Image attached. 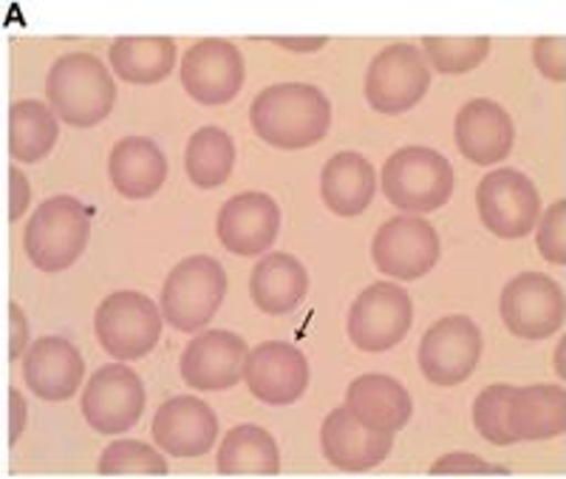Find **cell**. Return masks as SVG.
<instances>
[{"instance_id":"cell-1","label":"cell","mask_w":566,"mask_h":479,"mask_svg":"<svg viewBox=\"0 0 566 479\" xmlns=\"http://www.w3.org/2000/svg\"><path fill=\"white\" fill-rule=\"evenodd\" d=\"M250 123L272 148L303 150L326 139L332 128V103L317 85L277 83L258 94L250 108Z\"/></svg>"},{"instance_id":"cell-2","label":"cell","mask_w":566,"mask_h":479,"mask_svg":"<svg viewBox=\"0 0 566 479\" xmlns=\"http://www.w3.org/2000/svg\"><path fill=\"white\" fill-rule=\"evenodd\" d=\"M49 105L71 128H94L116 105V85L97 54H63L45 83Z\"/></svg>"},{"instance_id":"cell-3","label":"cell","mask_w":566,"mask_h":479,"mask_svg":"<svg viewBox=\"0 0 566 479\" xmlns=\"http://www.w3.org/2000/svg\"><path fill=\"white\" fill-rule=\"evenodd\" d=\"M91 239V208L77 196H52L32 214L23 233L27 256L40 272H63L77 264Z\"/></svg>"},{"instance_id":"cell-4","label":"cell","mask_w":566,"mask_h":479,"mask_svg":"<svg viewBox=\"0 0 566 479\" xmlns=\"http://www.w3.org/2000/svg\"><path fill=\"white\" fill-rule=\"evenodd\" d=\"M380 176L386 199L406 214H433L444 208L457 185L451 163L439 150L424 145L394 150Z\"/></svg>"},{"instance_id":"cell-5","label":"cell","mask_w":566,"mask_h":479,"mask_svg":"<svg viewBox=\"0 0 566 479\" xmlns=\"http://www.w3.org/2000/svg\"><path fill=\"white\" fill-rule=\"evenodd\" d=\"M227 295V272L210 256H190L168 272L159 310L174 330L199 332L210 324Z\"/></svg>"},{"instance_id":"cell-6","label":"cell","mask_w":566,"mask_h":479,"mask_svg":"<svg viewBox=\"0 0 566 479\" xmlns=\"http://www.w3.org/2000/svg\"><path fill=\"white\" fill-rule=\"evenodd\" d=\"M428 88H431V65L422 49L411 43L386 45L371 60L363 83L366 103L386 117L411 111L413 105L422 103Z\"/></svg>"},{"instance_id":"cell-7","label":"cell","mask_w":566,"mask_h":479,"mask_svg":"<svg viewBox=\"0 0 566 479\" xmlns=\"http://www.w3.org/2000/svg\"><path fill=\"white\" fill-rule=\"evenodd\" d=\"M161 310L145 292L119 290L99 304L94 330L114 361H139L150 355L161 337Z\"/></svg>"},{"instance_id":"cell-8","label":"cell","mask_w":566,"mask_h":479,"mask_svg":"<svg viewBox=\"0 0 566 479\" xmlns=\"http://www.w3.org/2000/svg\"><path fill=\"white\" fill-rule=\"evenodd\" d=\"M413 324V301L406 287L377 281L348 310V337L360 352H388L406 341Z\"/></svg>"},{"instance_id":"cell-9","label":"cell","mask_w":566,"mask_h":479,"mask_svg":"<svg viewBox=\"0 0 566 479\" xmlns=\"http://www.w3.org/2000/svg\"><path fill=\"white\" fill-rule=\"evenodd\" d=\"M499 315L522 341H547L566 321V295L547 272H522L502 290Z\"/></svg>"},{"instance_id":"cell-10","label":"cell","mask_w":566,"mask_h":479,"mask_svg":"<svg viewBox=\"0 0 566 479\" xmlns=\"http://www.w3.org/2000/svg\"><path fill=\"white\" fill-rule=\"evenodd\" d=\"M479 219L499 239H524L541 219V196L527 174L499 168L479 181Z\"/></svg>"},{"instance_id":"cell-11","label":"cell","mask_w":566,"mask_h":479,"mask_svg":"<svg viewBox=\"0 0 566 479\" xmlns=\"http://www.w3.org/2000/svg\"><path fill=\"white\" fill-rule=\"evenodd\" d=\"M442 256V241L431 221L417 214H399L377 230L371 241L374 267L388 279L413 281L422 279Z\"/></svg>"},{"instance_id":"cell-12","label":"cell","mask_w":566,"mask_h":479,"mask_svg":"<svg viewBox=\"0 0 566 479\" xmlns=\"http://www.w3.org/2000/svg\"><path fill=\"white\" fill-rule=\"evenodd\" d=\"M482 330L468 315H444L424 332L419 344V369L433 386H459L482 361Z\"/></svg>"},{"instance_id":"cell-13","label":"cell","mask_w":566,"mask_h":479,"mask_svg":"<svg viewBox=\"0 0 566 479\" xmlns=\"http://www.w3.org/2000/svg\"><path fill=\"white\" fill-rule=\"evenodd\" d=\"M83 417L99 435H123L145 412V383L123 361L94 372L83 392Z\"/></svg>"},{"instance_id":"cell-14","label":"cell","mask_w":566,"mask_h":479,"mask_svg":"<svg viewBox=\"0 0 566 479\" xmlns=\"http://www.w3.org/2000/svg\"><path fill=\"white\" fill-rule=\"evenodd\" d=\"M244 77V58L230 40H199L181 60V85L199 105H227L239 97Z\"/></svg>"},{"instance_id":"cell-15","label":"cell","mask_w":566,"mask_h":479,"mask_svg":"<svg viewBox=\"0 0 566 479\" xmlns=\"http://www.w3.org/2000/svg\"><path fill=\"white\" fill-rule=\"evenodd\" d=\"M244 383L250 395L266 406H292L306 395L310 361L286 341H264L247 355Z\"/></svg>"},{"instance_id":"cell-16","label":"cell","mask_w":566,"mask_h":479,"mask_svg":"<svg viewBox=\"0 0 566 479\" xmlns=\"http://www.w3.org/2000/svg\"><path fill=\"white\" fill-rule=\"evenodd\" d=\"M250 346L230 330H207L185 346L179 361L181 381L199 392H224L244 381Z\"/></svg>"},{"instance_id":"cell-17","label":"cell","mask_w":566,"mask_h":479,"mask_svg":"<svg viewBox=\"0 0 566 479\" xmlns=\"http://www.w3.org/2000/svg\"><path fill=\"white\" fill-rule=\"evenodd\" d=\"M216 233L235 256H261L281 233V208L266 194H239L219 210Z\"/></svg>"},{"instance_id":"cell-18","label":"cell","mask_w":566,"mask_h":479,"mask_svg":"<svg viewBox=\"0 0 566 479\" xmlns=\"http://www.w3.org/2000/svg\"><path fill=\"white\" fill-rule=\"evenodd\" d=\"M219 417L199 397H170L154 417V442L170 457H201L216 446Z\"/></svg>"},{"instance_id":"cell-19","label":"cell","mask_w":566,"mask_h":479,"mask_svg":"<svg viewBox=\"0 0 566 479\" xmlns=\"http://www.w3.org/2000/svg\"><path fill=\"white\" fill-rule=\"evenodd\" d=\"M459 154L473 165H495L507 159L515 143V125L495 100L479 97L462 105L453 123Z\"/></svg>"},{"instance_id":"cell-20","label":"cell","mask_w":566,"mask_h":479,"mask_svg":"<svg viewBox=\"0 0 566 479\" xmlns=\"http://www.w3.org/2000/svg\"><path fill=\"white\" fill-rule=\"evenodd\" d=\"M321 448L323 457L337 471L366 473L380 466L382 460H388L394 448V435L366 428L346 406H340L323 420Z\"/></svg>"},{"instance_id":"cell-21","label":"cell","mask_w":566,"mask_h":479,"mask_svg":"<svg viewBox=\"0 0 566 479\" xmlns=\"http://www.w3.org/2000/svg\"><path fill=\"white\" fill-rule=\"evenodd\" d=\"M85 375V361L80 350L63 335H45L29 346L23 357V377L34 397L49 403H63L77 395Z\"/></svg>"},{"instance_id":"cell-22","label":"cell","mask_w":566,"mask_h":479,"mask_svg":"<svg viewBox=\"0 0 566 479\" xmlns=\"http://www.w3.org/2000/svg\"><path fill=\"white\" fill-rule=\"evenodd\" d=\"M343 406L352 412L366 428L382 431V435H397L408 426L413 415V400L408 389L391 375H360L348 383L346 403Z\"/></svg>"},{"instance_id":"cell-23","label":"cell","mask_w":566,"mask_h":479,"mask_svg":"<svg viewBox=\"0 0 566 479\" xmlns=\"http://www.w3.org/2000/svg\"><path fill=\"white\" fill-rule=\"evenodd\" d=\"M108 176L125 199H150L168 181V159L148 136H125L111 150Z\"/></svg>"},{"instance_id":"cell-24","label":"cell","mask_w":566,"mask_h":479,"mask_svg":"<svg viewBox=\"0 0 566 479\" xmlns=\"http://www.w3.org/2000/svg\"><path fill=\"white\" fill-rule=\"evenodd\" d=\"M323 205L335 216L354 219L366 214L377 196V174L374 165L357 150H343L323 165L321 174Z\"/></svg>"},{"instance_id":"cell-25","label":"cell","mask_w":566,"mask_h":479,"mask_svg":"<svg viewBox=\"0 0 566 479\" xmlns=\"http://www.w3.org/2000/svg\"><path fill=\"white\" fill-rule=\"evenodd\" d=\"M515 440H553L566 431V389L555 383L515 386L507 412Z\"/></svg>"},{"instance_id":"cell-26","label":"cell","mask_w":566,"mask_h":479,"mask_svg":"<svg viewBox=\"0 0 566 479\" xmlns=\"http://www.w3.org/2000/svg\"><path fill=\"white\" fill-rule=\"evenodd\" d=\"M310 292V272L295 256L270 253L250 275L252 304L266 315H290Z\"/></svg>"},{"instance_id":"cell-27","label":"cell","mask_w":566,"mask_h":479,"mask_svg":"<svg viewBox=\"0 0 566 479\" xmlns=\"http://www.w3.org/2000/svg\"><path fill=\"white\" fill-rule=\"evenodd\" d=\"M281 451L275 437L261 426H235L227 431L219 448L221 477H277Z\"/></svg>"},{"instance_id":"cell-28","label":"cell","mask_w":566,"mask_h":479,"mask_svg":"<svg viewBox=\"0 0 566 479\" xmlns=\"http://www.w3.org/2000/svg\"><path fill=\"white\" fill-rule=\"evenodd\" d=\"M116 77L134 85H156L174 72L176 43L170 38H116L108 49Z\"/></svg>"},{"instance_id":"cell-29","label":"cell","mask_w":566,"mask_h":479,"mask_svg":"<svg viewBox=\"0 0 566 479\" xmlns=\"http://www.w3.org/2000/svg\"><path fill=\"white\" fill-rule=\"evenodd\" d=\"M60 125L52 105L18 100L9 108V154L14 163H40L57 145Z\"/></svg>"},{"instance_id":"cell-30","label":"cell","mask_w":566,"mask_h":479,"mask_svg":"<svg viewBox=\"0 0 566 479\" xmlns=\"http://www.w3.org/2000/svg\"><path fill=\"white\" fill-rule=\"evenodd\" d=\"M235 168V143L227 131L205 125L190 136L185 150V170L199 188H219Z\"/></svg>"},{"instance_id":"cell-31","label":"cell","mask_w":566,"mask_h":479,"mask_svg":"<svg viewBox=\"0 0 566 479\" xmlns=\"http://www.w3.org/2000/svg\"><path fill=\"white\" fill-rule=\"evenodd\" d=\"M99 477H168V462L154 446L139 440H116L99 457Z\"/></svg>"},{"instance_id":"cell-32","label":"cell","mask_w":566,"mask_h":479,"mask_svg":"<svg viewBox=\"0 0 566 479\" xmlns=\"http://www.w3.org/2000/svg\"><path fill=\"white\" fill-rule=\"evenodd\" d=\"M422 52L433 72L464 74L488 60L490 38H422Z\"/></svg>"},{"instance_id":"cell-33","label":"cell","mask_w":566,"mask_h":479,"mask_svg":"<svg viewBox=\"0 0 566 479\" xmlns=\"http://www.w3.org/2000/svg\"><path fill=\"white\" fill-rule=\"evenodd\" d=\"M513 392L515 386H510V383H495V386H488L476 397V403H473V426L493 446H513V442H518L507 420Z\"/></svg>"},{"instance_id":"cell-34","label":"cell","mask_w":566,"mask_h":479,"mask_svg":"<svg viewBox=\"0 0 566 479\" xmlns=\"http://www.w3.org/2000/svg\"><path fill=\"white\" fill-rule=\"evenodd\" d=\"M541 259L547 264L566 267V199L553 201L547 214L538 219V236H535Z\"/></svg>"},{"instance_id":"cell-35","label":"cell","mask_w":566,"mask_h":479,"mask_svg":"<svg viewBox=\"0 0 566 479\" xmlns=\"http://www.w3.org/2000/svg\"><path fill=\"white\" fill-rule=\"evenodd\" d=\"M428 477H510V468L482 460L476 454L453 451L439 457L428 468Z\"/></svg>"},{"instance_id":"cell-36","label":"cell","mask_w":566,"mask_h":479,"mask_svg":"<svg viewBox=\"0 0 566 479\" xmlns=\"http://www.w3.org/2000/svg\"><path fill=\"white\" fill-rule=\"evenodd\" d=\"M538 72L553 83H566V38H538L533 43Z\"/></svg>"},{"instance_id":"cell-37","label":"cell","mask_w":566,"mask_h":479,"mask_svg":"<svg viewBox=\"0 0 566 479\" xmlns=\"http://www.w3.org/2000/svg\"><path fill=\"white\" fill-rule=\"evenodd\" d=\"M29 201H32V185H29L27 174H20V168H9V221H18L27 214Z\"/></svg>"},{"instance_id":"cell-38","label":"cell","mask_w":566,"mask_h":479,"mask_svg":"<svg viewBox=\"0 0 566 479\" xmlns=\"http://www.w3.org/2000/svg\"><path fill=\"white\" fill-rule=\"evenodd\" d=\"M29 321L18 304H9V361H18L29 344Z\"/></svg>"},{"instance_id":"cell-39","label":"cell","mask_w":566,"mask_h":479,"mask_svg":"<svg viewBox=\"0 0 566 479\" xmlns=\"http://www.w3.org/2000/svg\"><path fill=\"white\" fill-rule=\"evenodd\" d=\"M29 423V403L18 389H9V446L20 440V435L27 431Z\"/></svg>"},{"instance_id":"cell-40","label":"cell","mask_w":566,"mask_h":479,"mask_svg":"<svg viewBox=\"0 0 566 479\" xmlns=\"http://www.w3.org/2000/svg\"><path fill=\"white\" fill-rule=\"evenodd\" d=\"M272 43L281 45V49H290V52L297 54H310L323 49L328 43V38H270Z\"/></svg>"},{"instance_id":"cell-41","label":"cell","mask_w":566,"mask_h":479,"mask_svg":"<svg viewBox=\"0 0 566 479\" xmlns=\"http://www.w3.org/2000/svg\"><path fill=\"white\" fill-rule=\"evenodd\" d=\"M555 369H558V375L566 381V335L560 337L558 350H555Z\"/></svg>"}]
</instances>
